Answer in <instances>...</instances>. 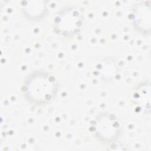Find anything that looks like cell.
I'll list each match as a JSON object with an SVG mask.
<instances>
[{
    "mask_svg": "<svg viewBox=\"0 0 151 151\" xmlns=\"http://www.w3.org/2000/svg\"><path fill=\"white\" fill-rule=\"evenodd\" d=\"M81 11L73 6H67L60 9L54 19L53 28L55 34L64 38H70L78 34L83 25Z\"/></svg>",
    "mask_w": 151,
    "mask_h": 151,
    "instance_id": "2",
    "label": "cell"
},
{
    "mask_svg": "<svg viewBox=\"0 0 151 151\" xmlns=\"http://www.w3.org/2000/svg\"><path fill=\"white\" fill-rule=\"evenodd\" d=\"M22 5V10L24 14L31 19H40L45 14L46 12V6L41 2L40 4H32L30 2Z\"/></svg>",
    "mask_w": 151,
    "mask_h": 151,
    "instance_id": "6",
    "label": "cell"
},
{
    "mask_svg": "<svg viewBox=\"0 0 151 151\" xmlns=\"http://www.w3.org/2000/svg\"><path fill=\"white\" fill-rule=\"evenodd\" d=\"M150 83L145 81L138 84L133 90V102L142 110L149 112L150 110Z\"/></svg>",
    "mask_w": 151,
    "mask_h": 151,
    "instance_id": "5",
    "label": "cell"
},
{
    "mask_svg": "<svg viewBox=\"0 0 151 151\" xmlns=\"http://www.w3.org/2000/svg\"><path fill=\"white\" fill-rule=\"evenodd\" d=\"M93 129L96 137L105 143L116 141L122 131L121 123L118 117L109 112L100 113L96 117Z\"/></svg>",
    "mask_w": 151,
    "mask_h": 151,
    "instance_id": "3",
    "label": "cell"
},
{
    "mask_svg": "<svg viewBox=\"0 0 151 151\" xmlns=\"http://www.w3.org/2000/svg\"><path fill=\"white\" fill-rule=\"evenodd\" d=\"M59 87L54 75L46 71L38 70L27 77L22 91L25 98L29 103L41 105L54 100L58 93Z\"/></svg>",
    "mask_w": 151,
    "mask_h": 151,
    "instance_id": "1",
    "label": "cell"
},
{
    "mask_svg": "<svg viewBox=\"0 0 151 151\" xmlns=\"http://www.w3.org/2000/svg\"><path fill=\"white\" fill-rule=\"evenodd\" d=\"M132 16L136 29L143 34H149L151 25L150 1L137 2L133 7Z\"/></svg>",
    "mask_w": 151,
    "mask_h": 151,
    "instance_id": "4",
    "label": "cell"
}]
</instances>
